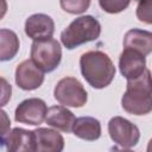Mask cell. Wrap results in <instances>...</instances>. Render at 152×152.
Masks as SVG:
<instances>
[{"label":"cell","mask_w":152,"mask_h":152,"mask_svg":"<svg viewBox=\"0 0 152 152\" xmlns=\"http://www.w3.org/2000/svg\"><path fill=\"white\" fill-rule=\"evenodd\" d=\"M122 108L134 115H145L152 110V75L148 69L137 78L127 80L121 99Z\"/></svg>","instance_id":"obj_1"},{"label":"cell","mask_w":152,"mask_h":152,"mask_svg":"<svg viewBox=\"0 0 152 152\" xmlns=\"http://www.w3.org/2000/svg\"><path fill=\"white\" fill-rule=\"evenodd\" d=\"M81 72L84 80L95 89L109 86L115 76V66L109 56L102 51H88L80 58Z\"/></svg>","instance_id":"obj_2"},{"label":"cell","mask_w":152,"mask_h":152,"mask_svg":"<svg viewBox=\"0 0 152 152\" xmlns=\"http://www.w3.org/2000/svg\"><path fill=\"white\" fill-rule=\"evenodd\" d=\"M101 34V25L93 15H82L72 20L61 33L62 44L72 50L88 42L96 40Z\"/></svg>","instance_id":"obj_3"},{"label":"cell","mask_w":152,"mask_h":152,"mask_svg":"<svg viewBox=\"0 0 152 152\" xmlns=\"http://www.w3.org/2000/svg\"><path fill=\"white\" fill-rule=\"evenodd\" d=\"M31 59L44 71H53L61 63L62 48L61 44L51 38L33 40L31 45Z\"/></svg>","instance_id":"obj_4"},{"label":"cell","mask_w":152,"mask_h":152,"mask_svg":"<svg viewBox=\"0 0 152 152\" xmlns=\"http://www.w3.org/2000/svg\"><path fill=\"white\" fill-rule=\"evenodd\" d=\"M55 99L63 106L80 108L88 100V94L82 83L75 77H64L59 80L53 89Z\"/></svg>","instance_id":"obj_5"},{"label":"cell","mask_w":152,"mask_h":152,"mask_svg":"<svg viewBox=\"0 0 152 152\" xmlns=\"http://www.w3.org/2000/svg\"><path fill=\"white\" fill-rule=\"evenodd\" d=\"M108 133L110 139L122 148L134 147L140 139L139 128L122 116H114L109 120Z\"/></svg>","instance_id":"obj_6"},{"label":"cell","mask_w":152,"mask_h":152,"mask_svg":"<svg viewBox=\"0 0 152 152\" xmlns=\"http://www.w3.org/2000/svg\"><path fill=\"white\" fill-rule=\"evenodd\" d=\"M48 114V107L45 101L38 97L26 99L18 104L14 112L15 121L25 125L38 126L45 119Z\"/></svg>","instance_id":"obj_7"},{"label":"cell","mask_w":152,"mask_h":152,"mask_svg":"<svg viewBox=\"0 0 152 152\" xmlns=\"http://www.w3.org/2000/svg\"><path fill=\"white\" fill-rule=\"evenodd\" d=\"M44 82V71L32 61L26 59L15 69V83L23 90H34Z\"/></svg>","instance_id":"obj_8"},{"label":"cell","mask_w":152,"mask_h":152,"mask_svg":"<svg viewBox=\"0 0 152 152\" xmlns=\"http://www.w3.org/2000/svg\"><path fill=\"white\" fill-rule=\"evenodd\" d=\"M119 69L125 78H137L146 69V58L142 53L133 49L125 48L119 58Z\"/></svg>","instance_id":"obj_9"},{"label":"cell","mask_w":152,"mask_h":152,"mask_svg":"<svg viewBox=\"0 0 152 152\" xmlns=\"http://www.w3.org/2000/svg\"><path fill=\"white\" fill-rule=\"evenodd\" d=\"M55 32L53 19L44 13H36L25 21V33L33 40L51 38Z\"/></svg>","instance_id":"obj_10"},{"label":"cell","mask_w":152,"mask_h":152,"mask_svg":"<svg viewBox=\"0 0 152 152\" xmlns=\"http://www.w3.org/2000/svg\"><path fill=\"white\" fill-rule=\"evenodd\" d=\"M2 146L6 145L11 152H28L36 151L34 131H27L24 128L15 127L5 138L1 139Z\"/></svg>","instance_id":"obj_11"},{"label":"cell","mask_w":152,"mask_h":152,"mask_svg":"<svg viewBox=\"0 0 152 152\" xmlns=\"http://www.w3.org/2000/svg\"><path fill=\"white\" fill-rule=\"evenodd\" d=\"M36 151L38 152H61L64 148V139L61 133L51 128L34 129Z\"/></svg>","instance_id":"obj_12"},{"label":"cell","mask_w":152,"mask_h":152,"mask_svg":"<svg viewBox=\"0 0 152 152\" xmlns=\"http://www.w3.org/2000/svg\"><path fill=\"white\" fill-rule=\"evenodd\" d=\"M46 124L56 129L63 131V132H72L74 124L76 121V118L71 110L66 108V106H52L48 109Z\"/></svg>","instance_id":"obj_13"},{"label":"cell","mask_w":152,"mask_h":152,"mask_svg":"<svg viewBox=\"0 0 152 152\" xmlns=\"http://www.w3.org/2000/svg\"><path fill=\"white\" fill-rule=\"evenodd\" d=\"M124 48L133 49L144 56H147L152 52V32L132 28L126 32L124 38Z\"/></svg>","instance_id":"obj_14"},{"label":"cell","mask_w":152,"mask_h":152,"mask_svg":"<svg viewBox=\"0 0 152 152\" xmlns=\"http://www.w3.org/2000/svg\"><path fill=\"white\" fill-rule=\"evenodd\" d=\"M72 133L80 139L95 141L101 137V124L95 118L81 116L76 119L72 127Z\"/></svg>","instance_id":"obj_15"},{"label":"cell","mask_w":152,"mask_h":152,"mask_svg":"<svg viewBox=\"0 0 152 152\" xmlns=\"http://www.w3.org/2000/svg\"><path fill=\"white\" fill-rule=\"evenodd\" d=\"M19 38L15 32L1 28L0 30V61L12 59L19 51Z\"/></svg>","instance_id":"obj_16"},{"label":"cell","mask_w":152,"mask_h":152,"mask_svg":"<svg viewBox=\"0 0 152 152\" xmlns=\"http://www.w3.org/2000/svg\"><path fill=\"white\" fill-rule=\"evenodd\" d=\"M91 0H59L63 11L70 14H81L86 12L90 6Z\"/></svg>","instance_id":"obj_17"},{"label":"cell","mask_w":152,"mask_h":152,"mask_svg":"<svg viewBox=\"0 0 152 152\" xmlns=\"http://www.w3.org/2000/svg\"><path fill=\"white\" fill-rule=\"evenodd\" d=\"M99 4L104 12L115 14L125 11L129 6L131 0H99Z\"/></svg>","instance_id":"obj_18"},{"label":"cell","mask_w":152,"mask_h":152,"mask_svg":"<svg viewBox=\"0 0 152 152\" xmlns=\"http://www.w3.org/2000/svg\"><path fill=\"white\" fill-rule=\"evenodd\" d=\"M138 7H137V18L145 23V24H152V0H138Z\"/></svg>","instance_id":"obj_19"},{"label":"cell","mask_w":152,"mask_h":152,"mask_svg":"<svg viewBox=\"0 0 152 152\" xmlns=\"http://www.w3.org/2000/svg\"><path fill=\"white\" fill-rule=\"evenodd\" d=\"M1 82H2V106H4L6 103V101H7V99L11 97L12 89H11V86L7 84L4 78H1Z\"/></svg>","instance_id":"obj_20"},{"label":"cell","mask_w":152,"mask_h":152,"mask_svg":"<svg viewBox=\"0 0 152 152\" xmlns=\"http://www.w3.org/2000/svg\"><path fill=\"white\" fill-rule=\"evenodd\" d=\"M1 116H2V128H1V139H2L8 134L6 127H11V122L7 120V115L4 110H1Z\"/></svg>","instance_id":"obj_21"},{"label":"cell","mask_w":152,"mask_h":152,"mask_svg":"<svg viewBox=\"0 0 152 152\" xmlns=\"http://www.w3.org/2000/svg\"><path fill=\"white\" fill-rule=\"evenodd\" d=\"M147 151H148V152H152V139L148 141V145H147Z\"/></svg>","instance_id":"obj_22"}]
</instances>
